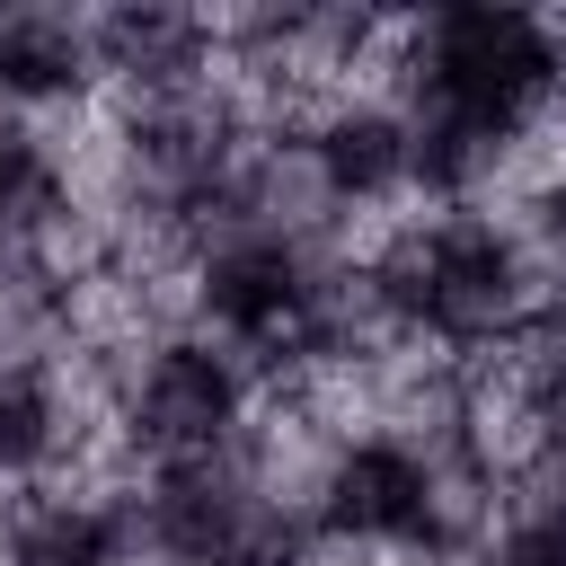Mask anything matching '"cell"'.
<instances>
[{"instance_id": "obj_2", "label": "cell", "mask_w": 566, "mask_h": 566, "mask_svg": "<svg viewBox=\"0 0 566 566\" xmlns=\"http://www.w3.org/2000/svg\"><path fill=\"white\" fill-rule=\"evenodd\" d=\"M424 531V460L363 433L336 451L327 486H318V539H354V548H416Z\"/></svg>"}, {"instance_id": "obj_3", "label": "cell", "mask_w": 566, "mask_h": 566, "mask_svg": "<svg viewBox=\"0 0 566 566\" xmlns=\"http://www.w3.org/2000/svg\"><path fill=\"white\" fill-rule=\"evenodd\" d=\"M310 150H318L327 186L345 195V212H389V203L416 195V133H407V115L380 106V97H345V106L310 133Z\"/></svg>"}, {"instance_id": "obj_6", "label": "cell", "mask_w": 566, "mask_h": 566, "mask_svg": "<svg viewBox=\"0 0 566 566\" xmlns=\"http://www.w3.org/2000/svg\"><path fill=\"white\" fill-rule=\"evenodd\" d=\"M539 531H557V539H566V486L548 495V513H539Z\"/></svg>"}, {"instance_id": "obj_4", "label": "cell", "mask_w": 566, "mask_h": 566, "mask_svg": "<svg viewBox=\"0 0 566 566\" xmlns=\"http://www.w3.org/2000/svg\"><path fill=\"white\" fill-rule=\"evenodd\" d=\"M62 460V389L44 363H0V486H35Z\"/></svg>"}, {"instance_id": "obj_5", "label": "cell", "mask_w": 566, "mask_h": 566, "mask_svg": "<svg viewBox=\"0 0 566 566\" xmlns=\"http://www.w3.org/2000/svg\"><path fill=\"white\" fill-rule=\"evenodd\" d=\"M486 566H566V539L539 522H504V539L486 548Z\"/></svg>"}, {"instance_id": "obj_1", "label": "cell", "mask_w": 566, "mask_h": 566, "mask_svg": "<svg viewBox=\"0 0 566 566\" xmlns=\"http://www.w3.org/2000/svg\"><path fill=\"white\" fill-rule=\"evenodd\" d=\"M248 407H256V371L212 345V336H168L150 345V363L133 371V398H124V424L133 442L177 469V460H212L248 433Z\"/></svg>"}]
</instances>
